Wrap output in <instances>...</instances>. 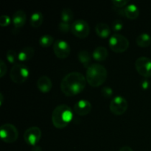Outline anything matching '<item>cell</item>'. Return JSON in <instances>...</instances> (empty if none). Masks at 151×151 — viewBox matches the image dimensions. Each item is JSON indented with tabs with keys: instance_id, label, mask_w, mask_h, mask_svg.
<instances>
[{
	"instance_id": "obj_1",
	"label": "cell",
	"mask_w": 151,
	"mask_h": 151,
	"mask_svg": "<svg viewBox=\"0 0 151 151\" xmlns=\"http://www.w3.org/2000/svg\"><path fill=\"white\" fill-rule=\"evenodd\" d=\"M86 83V78L83 74L72 72L63 78L60 83V89L67 97L75 96L83 91Z\"/></svg>"
},
{
	"instance_id": "obj_2",
	"label": "cell",
	"mask_w": 151,
	"mask_h": 151,
	"mask_svg": "<svg viewBox=\"0 0 151 151\" xmlns=\"http://www.w3.org/2000/svg\"><path fill=\"white\" fill-rule=\"evenodd\" d=\"M73 118L72 109L66 104L56 106L52 114V122L56 128L63 129L66 128Z\"/></svg>"
},
{
	"instance_id": "obj_3",
	"label": "cell",
	"mask_w": 151,
	"mask_h": 151,
	"mask_svg": "<svg viewBox=\"0 0 151 151\" xmlns=\"http://www.w3.org/2000/svg\"><path fill=\"white\" fill-rule=\"evenodd\" d=\"M107 69L99 63H93L87 69L86 81L91 86L99 87L107 79Z\"/></svg>"
},
{
	"instance_id": "obj_4",
	"label": "cell",
	"mask_w": 151,
	"mask_h": 151,
	"mask_svg": "<svg viewBox=\"0 0 151 151\" xmlns=\"http://www.w3.org/2000/svg\"><path fill=\"white\" fill-rule=\"evenodd\" d=\"M29 75V70L28 67L22 63H16L10 69V79L16 84L24 83L27 80Z\"/></svg>"
},
{
	"instance_id": "obj_5",
	"label": "cell",
	"mask_w": 151,
	"mask_h": 151,
	"mask_svg": "<svg viewBox=\"0 0 151 151\" xmlns=\"http://www.w3.org/2000/svg\"><path fill=\"white\" fill-rule=\"evenodd\" d=\"M109 44L111 50L116 53L124 52L129 47L128 38L119 33H115L110 37Z\"/></svg>"
},
{
	"instance_id": "obj_6",
	"label": "cell",
	"mask_w": 151,
	"mask_h": 151,
	"mask_svg": "<svg viewBox=\"0 0 151 151\" xmlns=\"http://www.w3.org/2000/svg\"><path fill=\"white\" fill-rule=\"evenodd\" d=\"M0 137L4 142L13 143L19 138V131L12 124H3L0 128Z\"/></svg>"
},
{
	"instance_id": "obj_7",
	"label": "cell",
	"mask_w": 151,
	"mask_h": 151,
	"mask_svg": "<svg viewBox=\"0 0 151 151\" xmlns=\"http://www.w3.org/2000/svg\"><path fill=\"white\" fill-rule=\"evenodd\" d=\"M71 32L78 38H85L89 35V24L86 21L83 19H78L72 24Z\"/></svg>"
},
{
	"instance_id": "obj_8",
	"label": "cell",
	"mask_w": 151,
	"mask_h": 151,
	"mask_svg": "<svg viewBox=\"0 0 151 151\" xmlns=\"http://www.w3.org/2000/svg\"><path fill=\"white\" fill-rule=\"evenodd\" d=\"M128 106L126 99L121 96H116L112 99L109 108L111 112L114 115H122L126 112Z\"/></svg>"
},
{
	"instance_id": "obj_9",
	"label": "cell",
	"mask_w": 151,
	"mask_h": 151,
	"mask_svg": "<svg viewBox=\"0 0 151 151\" xmlns=\"http://www.w3.org/2000/svg\"><path fill=\"white\" fill-rule=\"evenodd\" d=\"M135 68L140 75L145 78L151 77V59L147 57H139L135 62Z\"/></svg>"
},
{
	"instance_id": "obj_10",
	"label": "cell",
	"mask_w": 151,
	"mask_h": 151,
	"mask_svg": "<svg viewBox=\"0 0 151 151\" xmlns=\"http://www.w3.org/2000/svg\"><path fill=\"white\" fill-rule=\"evenodd\" d=\"M53 52L57 58L65 59L70 54V46L64 40H56L53 44Z\"/></svg>"
},
{
	"instance_id": "obj_11",
	"label": "cell",
	"mask_w": 151,
	"mask_h": 151,
	"mask_svg": "<svg viewBox=\"0 0 151 151\" xmlns=\"http://www.w3.org/2000/svg\"><path fill=\"white\" fill-rule=\"evenodd\" d=\"M42 136V132L38 127H30L25 131L24 139L29 145L35 146L40 141Z\"/></svg>"
},
{
	"instance_id": "obj_12",
	"label": "cell",
	"mask_w": 151,
	"mask_h": 151,
	"mask_svg": "<svg viewBox=\"0 0 151 151\" xmlns=\"http://www.w3.org/2000/svg\"><path fill=\"white\" fill-rule=\"evenodd\" d=\"M74 111L80 116H86L91 111V104L86 100H80L74 106Z\"/></svg>"
},
{
	"instance_id": "obj_13",
	"label": "cell",
	"mask_w": 151,
	"mask_h": 151,
	"mask_svg": "<svg viewBox=\"0 0 151 151\" xmlns=\"http://www.w3.org/2000/svg\"><path fill=\"white\" fill-rule=\"evenodd\" d=\"M27 15L24 10H17L13 13L12 16V22L14 28L19 29L22 28L26 23Z\"/></svg>"
},
{
	"instance_id": "obj_14",
	"label": "cell",
	"mask_w": 151,
	"mask_h": 151,
	"mask_svg": "<svg viewBox=\"0 0 151 151\" xmlns=\"http://www.w3.org/2000/svg\"><path fill=\"white\" fill-rule=\"evenodd\" d=\"M37 87L38 90L43 93H47L52 88V83L49 77L41 76L37 81Z\"/></svg>"
},
{
	"instance_id": "obj_15",
	"label": "cell",
	"mask_w": 151,
	"mask_h": 151,
	"mask_svg": "<svg viewBox=\"0 0 151 151\" xmlns=\"http://www.w3.org/2000/svg\"><path fill=\"white\" fill-rule=\"evenodd\" d=\"M35 54V50L31 47H23L18 53L19 60L20 61H27L31 60Z\"/></svg>"
},
{
	"instance_id": "obj_16",
	"label": "cell",
	"mask_w": 151,
	"mask_h": 151,
	"mask_svg": "<svg viewBox=\"0 0 151 151\" xmlns=\"http://www.w3.org/2000/svg\"><path fill=\"white\" fill-rule=\"evenodd\" d=\"M123 12L124 16L130 19H136L139 16V10L134 4H128L126 7H124Z\"/></svg>"
},
{
	"instance_id": "obj_17",
	"label": "cell",
	"mask_w": 151,
	"mask_h": 151,
	"mask_svg": "<svg viewBox=\"0 0 151 151\" xmlns=\"http://www.w3.org/2000/svg\"><path fill=\"white\" fill-rule=\"evenodd\" d=\"M95 32L100 38H106L111 35V28L107 24L100 22L96 25Z\"/></svg>"
},
{
	"instance_id": "obj_18",
	"label": "cell",
	"mask_w": 151,
	"mask_h": 151,
	"mask_svg": "<svg viewBox=\"0 0 151 151\" xmlns=\"http://www.w3.org/2000/svg\"><path fill=\"white\" fill-rule=\"evenodd\" d=\"M108 50L106 47L103 46H100L94 49L92 53V57L97 61H103L108 57Z\"/></svg>"
},
{
	"instance_id": "obj_19",
	"label": "cell",
	"mask_w": 151,
	"mask_h": 151,
	"mask_svg": "<svg viewBox=\"0 0 151 151\" xmlns=\"http://www.w3.org/2000/svg\"><path fill=\"white\" fill-rule=\"evenodd\" d=\"M91 58L92 56L91 55L89 52L86 51V50H81L78 55V58L79 61L81 62V64H83L84 67L87 68V69L91 65L90 64L91 61Z\"/></svg>"
},
{
	"instance_id": "obj_20",
	"label": "cell",
	"mask_w": 151,
	"mask_h": 151,
	"mask_svg": "<svg viewBox=\"0 0 151 151\" xmlns=\"http://www.w3.org/2000/svg\"><path fill=\"white\" fill-rule=\"evenodd\" d=\"M43 21H44V16H43L42 13L39 11H36L34 12L31 15L29 23L32 27L38 28L42 24Z\"/></svg>"
},
{
	"instance_id": "obj_21",
	"label": "cell",
	"mask_w": 151,
	"mask_h": 151,
	"mask_svg": "<svg viewBox=\"0 0 151 151\" xmlns=\"http://www.w3.org/2000/svg\"><path fill=\"white\" fill-rule=\"evenodd\" d=\"M137 45L142 48L149 47L151 44V37L147 33H142L137 37L136 39Z\"/></svg>"
},
{
	"instance_id": "obj_22",
	"label": "cell",
	"mask_w": 151,
	"mask_h": 151,
	"mask_svg": "<svg viewBox=\"0 0 151 151\" xmlns=\"http://www.w3.org/2000/svg\"><path fill=\"white\" fill-rule=\"evenodd\" d=\"M54 38L51 35H43L39 38V44L44 48L50 47L52 44H54Z\"/></svg>"
},
{
	"instance_id": "obj_23",
	"label": "cell",
	"mask_w": 151,
	"mask_h": 151,
	"mask_svg": "<svg viewBox=\"0 0 151 151\" xmlns=\"http://www.w3.org/2000/svg\"><path fill=\"white\" fill-rule=\"evenodd\" d=\"M60 18H61V22L70 23L74 18L73 12L69 8L63 9L60 13Z\"/></svg>"
},
{
	"instance_id": "obj_24",
	"label": "cell",
	"mask_w": 151,
	"mask_h": 151,
	"mask_svg": "<svg viewBox=\"0 0 151 151\" xmlns=\"http://www.w3.org/2000/svg\"><path fill=\"white\" fill-rule=\"evenodd\" d=\"M6 58H7V60H8L9 63H13L14 65L16 63H17L16 61L19 60L18 53L13 50H10L7 52V53H6Z\"/></svg>"
},
{
	"instance_id": "obj_25",
	"label": "cell",
	"mask_w": 151,
	"mask_h": 151,
	"mask_svg": "<svg viewBox=\"0 0 151 151\" xmlns=\"http://www.w3.org/2000/svg\"><path fill=\"white\" fill-rule=\"evenodd\" d=\"M123 27V22L121 21L120 19H116V20L114 21L111 24L112 30L114 31V32H119V31L122 30Z\"/></svg>"
},
{
	"instance_id": "obj_26",
	"label": "cell",
	"mask_w": 151,
	"mask_h": 151,
	"mask_svg": "<svg viewBox=\"0 0 151 151\" xmlns=\"http://www.w3.org/2000/svg\"><path fill=\"white\" fill-rule=\"evenodd\" d=\"M72 24L70 23H66V22H60L58 24V29L63 33H66L71 30Z\"/></svg>"
},
{
	"instance_id": "obj_27",
	"label": "cell",
	"mask_w": 151,
	"mask_h": 151,
	"mask_svg": "<svg viewBox=\"0 0 151 151\" xmlns=\"http://www.w3.org/2000/svg\"><path fill=\"white\" fill-rule=\"evenodd\" d=\"M101 94L104 97L109 98V97H111L113 95V90L109 86L103 87L101 89Z\"/></svg>"
},
{
	"instance_id": "obj_28",
	"label": "cell",
	"mask_w": 151,
	"mask_h": 151,
	"mask_svg": "<svg viewBox=\"0 0 151 151\" xmlns=\"http://www.w3.org/2000/svg\"><path fill=\"white\" fill-rule=\"evenodd\" d=\"M12 19L7 15H3L0 17V26L1 27H7L11 22Z\"/></svg>"
},
{
	"instance_id": "obj_29",
	"label": "cell",
	"mask_w": 151,
	"mask_h": 151,
	"mask_svg": "<svg viewBox=\"0 0 151 151\" xmlns=\"http://www.w3.org/2000/svg\"><path fill=\"white\" fill-rule=\"evenodd\" d=\"M112 3L116 7H126L128 4V0H112Z\"/></svg>"
},
{
	"instance_id": "obj_30",
	"label": "cell",
	"mask_w": 151,
	"mask_h": 151,
	"mask_svg": "<svg viewBox=\"0 0 151 151\" xmlns=\"http://www.w3.org/2000/svg\"><path fill=\"white\" fill-rule=\"evenodd\" d=\"M7 72V66L2 59L0 60V78H3Z\"/></svg>"
},
{
	"instance_id": "obj_31",
	"label": "cell",
	"mask_w": 151,
	"mask_h": 151,
	"mask_svg": "<svg viewBox=\"0 0 151 151\" xmlns=\"http://www.w3.org/2000/svg\"><path fill=\"white\" fill-rule=\"evenodd\" d=\"M142 87L144 89H147L149 87V82L147 81H144L142 83Z\"/></svg>"
},
{
	"instance_id": "obj_32",
	"label": "cell",
	"mask_w": 151,
	"mask_h": 151,
	"mask_svg": "<svg viewBox=\"0 0 151 151\" xmlns=\"http://www.w3.org/2000/svg\"><path fill=\"white\" fill-rule=\"evenodd\" d=\"M119 151H133V150L131 147H128V146H124V147H121Z\"/></svg>"
},
{
	"instance_id": "obj_33",
	"label": "cell",
	"mask_w": 151,
	"mask_h": 151,
	"mask_svg": "<svg viewBox=\"0 0 151 151\" xmlns=\"http://www.w3.org/2000/svg\"><path fill=\"white\" fill-rule=\"evenodd\" d=\"M32 151H42V149H41V147L40 146L35 145L32 147Z\"/></svg>"
},
{
	"instance_id": "obj_34",
	"label": "cell",
	"mask_w": 151,
	"mask_h": 151,
	"mask_svg": "<svg viewBox=\"0 0 151 151\" xmlns=\"http://www.w3.org/2000/svg\"><path fill=\"white\" fill-rule=\"evenodd\" d=\"M0 106H2V103H3V101H4V97H3V94L2 93H1L0 94Z\"/></svg>"
}]
</instances>
